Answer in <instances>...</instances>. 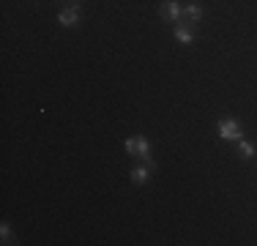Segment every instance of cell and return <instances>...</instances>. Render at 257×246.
<instances>
[{
	"label": "cell",
	"mask_w": 257,
	"mask_h": 246,
	"mask_svg": "<svg viewBox=\"0 0 257 246\" xmlns=\"http://www.w3.org/2000/svg\"><path fill=\"white\" fill-rule=\"evenodd\" d=\"M134 159H140L143 164H151V167L156 170V164H154V156H151V143L143 137V134H137V153H134Z\"/></svg>",
	"instance_id": "5b68a950"
},
{
	"label": "cell",
	"mask_w": 257,
	"mask_h": 246,
	"mask_svg": "<svg viewBox=\"0 0 257 246\" xmlns=\"http://www.w3.org/2000/svg\"><path fill=\"white\" fill-rule=\"evenodd\" d=\"M66 3H69V6H74V3H77V0H66Z\"/></svg>",
	"instance_id": "8fae6325"
},
{
	"label": "cell",
	"mask_w": 257,
	"mask_h": 246,
	"mask_svg": "<svg viewBox=\"0 0 257 246\" xmlns=\"http://www.w3.org/2000/svg\"><path fill=\"white\" fill-rule=\"evenodd\" d=\"M79 17H82V9H79V3L66 6L63 11H58V22H60V28H74V25L79 22Z\"/></svg>",
	"instance_id": "3957f363"
},
{
	"label": "cell",
	"mask_w": 257,
	"mask_h": 246,
	"mask_svg": "<svg viewBox=\"0 0 257 246\" xmlns=\"http://www.w3.org/2000/svg\"><path fill=\"white\" fill-rule=\"evenodd\" d=\"M151 172H154V167H151V164H137V167L132 170V183H137V186L148 183V181H151Z\"/></svg>",
	"instance_id": "8992f818"
},
{
	"label": "cell",
	"mask_w": 257,
	"mask_h": 246,
	"mask_svg": "<svg viewBox=\"0 0 257 246\" xmlns=\"http://www.w3.org/2000/svg\"><path fill=\"white\" fill-rule=\"evenodd\" d=\"M216 132H219V137H222L224 143H238V140L243 137L241 120H235V118H222L216 123Z\"/></svg>",
	"instance_id": "6da1fadb"
},
{
	"label": "cell",
	"mask_w": 257,
	"mask_h": 246,
	"mask_svg": "<svg viewBox=\"0 0 257 246\" xmlns=\"http://www.w3.org/2000/svg\"><path fill=\"white\" fill-rule=\"evenodd\" d=\"M123 151H126V156H134V153H137V137L123 140Z\"/></svg>",
	"instance_id": "9c48e42d"
},
{
	"label": "cell",
	"mask_w": 257,
	"mask_h": 246,
	"mask_svg": "<svg viewBox=\"0 0 257 246\" xmlns=\"http://www.w3.org/2000/svg\"><path fill=\"white\" fill-rule=\"evenodd\" d=\"M0 235H3V243H11V227L3 224V227H0Z\"/></svg>",
	"instance_id": "30bf717a"
},
{
	"label": "cell",
	"mask_w": 257,
	"mask_h": 246,
	"mask_svg": "<svg viewBox=\"0 0 257 246\" xmlns=\"http://www.w3.org/2000/svg\"><path fill=\"white\" fill-rule=\"evenodd\" d=\"M183 20H186V22H200V20H203V6H200V3H194V0H192V3H189V6H183Z\"/></svg>",
	"instance_id": "52a82bcc"
},
{
	"label": "cell",
	"mask_w": 257,
	"mask_h": 246,
	"mask_svg": "<svg viewBox=\"0 0 257 246\" xmlns=\"http://www.w3.org/2000/svg\"><path fill=\"white\" fill-rule=\"evenodd\" d=\"M173 33H175V39H178L181 44H194V30H192V22H186V20L175 22V25H173Z\"/></svg>",
	"instance_id": "277c9868"
},
{
	"label": "cell",
	"mask_w": 257,
	"mask_h": 246,
	"mask_svg": "<svg viewBox=\"0 0 257 246\" xmlns=\"http://www.w3.org/2000/svg\"><path fill=\"white\" fill-rule=\"evenodd\" d=\"M159 14H162L164 22H181L183 20V6L178 0H162V6H159Z\"/></svg>",
	"instance_id": "7a4b0ae2"
},
{
	"label": "cell",
	"mask_w": 257,
	"mask_h": 246,
	"mask_svg": "<svg viewBox=\"0 0 257 246\" xmlns=\"http://www.w3.org/2000/svg\"><path fill=\"white\" fill-rule=\"evenodd\" d=\"M238 153H241L243 159H252V156H254V145L249 143V140L241 137V140H238Z\"/></svg>",
	"instance_id": "ba28073f"
}]
</instances>
